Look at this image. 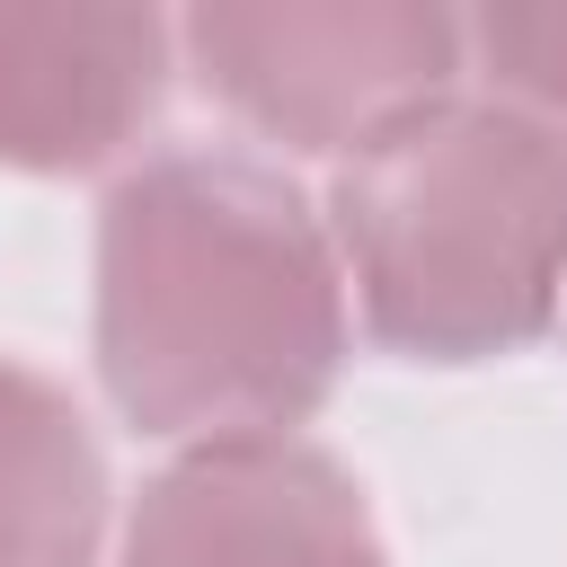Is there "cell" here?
Listing matches in <instances>:
<instances>
[{
    "label": "cell",
    "mask_w": 567,
    "mask_h": 567,
    "mask_svg": "<svg viewBox=\"0 0 567 567\" xmlns=\"http://www.w3.org/2000/svg\"><path fill=\"white\" fill-rule=\"evenodd\" d=\"M124 567H381V532L328 452L257 434L177 452L124 523Z\"/></svg>",
    "instance_id": "4"
},
{
    "label": "cell",
    "mask_w": 567,
    "mask_h": 567,
    "mask_svg": "<svg viewBox=\"0 0 567 567\" xmlns=\"http://www.w3.org/2000/svg\"><path fill=\"white\" fill-rule=\"evenodd\" d=\"M177 53L248 133L328 159L372 151L470 71L461 18L425 0H204Z\"/></svg>",
    "instance_id": "3"
},
{
    "label": "cell",
    "mask_w": 567,
    "mask_h": 567,
    "mask_svg": "<svg viewBox=\"0 0 567 567\" xmlns=\"http://www.w3.org/2000/svg\"><path fill=\"white\" fill-rule=\"evenodd\" d=\"M159 9H0V168L71 177L115 159L168 97Z\"/></svg>",
    "instance_id": "5"
},
{
    "label": "cell",
    "mask_w": 567,
    "mask_h": 567,
    "mask_svg": "<svg viewBox=\"0 0 567 567\" xmlns=\"http://www.w3.org/2000/svg\"><path fill=\"white\" fill-rule=\"evenodd\" d=\"M346 363V266L248 151H151L97 204V381L133 434H292Z\"/></svg>",
    "instance_id": "1"
},
{
    "label": "cell",
    "mask_w": 567,
    "mask_h": 567,
    "mask_svg": "<svg viewBox=\"0 0 567 567\" xmlns=\"http://www.w3.org/2000/svg\"><path fill=\"white\" fill-rule=\"evenodd\" d=\"M328 230L390 354H514L567 284V133L496 97H443L337 168Z\"/></svg>",
    "instance_id": "2"
},
{
    "label": "cell",
    "mask_w": 567,
    "mask_h": 567,
    "mask_svg": "<svg viewBox=\"0 0 567 567\" xmlns=\"http://www.w3.org/2000/svg\"><path fill=\"white\" fill-rule=\"evenodd\" d=\"M106 461L71 390L0 363V567H97Z\"/></svg>",
    "instance_id": "6"
},
{
    "label": "cell",
    "mask_w": 567,
    "mask_h": 567,
    "mask_svg": "<svg viewBox=\"0 0 567 567\" xmlns=\"http://www.w3.org/2000/svg\"><path fill=\"white\" fill-rule=\"evenodd\" d=\"M461 53L496 89V106L567 133V9H478L461 18Z\"/></svg>",
    "instance_id": "7"
}]
</instances>
